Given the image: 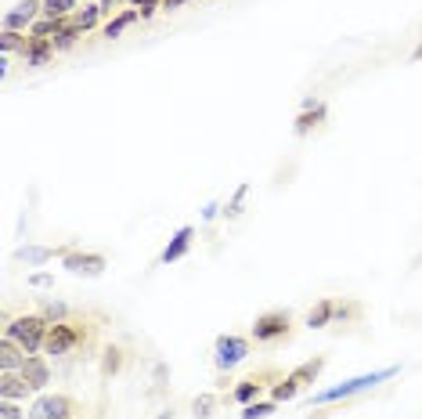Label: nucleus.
<instances>
[{"instance_id":"1","label":"nucleus","mask_w":422,"mask_h":419,"mask_svg":"<svg viewBox=\"0 0 422 419\" xmlns=\"http://www.w3.org/2000/svg\"><path fill=\"white\" fill-rule=\"evenodd\" d=\"M47 329H51V322H47L44 315H22V318L8 322L4 336L15 340L25 354H37V351L44 347V340H47Z\"/></svg>"},{"instance_id":"2","label":"nucleus","mask_w":422,"mask_h":419,"mask_svg":"<svg viewBox=\"0 0 422 419\" xmlns=\"http://www.w3.org/2000/svg\"><path fill=\"white\" fill-rule=\"evenodd\" d=\"M401 369L397 365H390V369H379V372H365V376H354L347 383H336V387H328V391L314 394V405H328V401H340V398H350V394H361V391H372L376 383H386L390 376H397Z\"/></svg>"},{"instance_id":"3","label":"nucleus","mask_w":422,"mask_h":419,"mask_svg":"<svg viewBox=\"0 0 422 419\" xmlns=\"http://www.w3.org/2000/svg\"><path fill=\"white\" fill-rule=\"evenodd\" d=\"M325 369V358H311V362H304L299 369H292L278 387H275V401H292L299 391H304L307 383H314L318 379V372Z\"/></svg>"},{"instance_id":"4","label":"nucleus","mask_w":422,"mask_h":419,"mask_svg":"<svg viewBox=\"0 0 422 419\" xmlns=\"http://www.w3.org/2000/svg\"><path fill=\"white\" fill-rule=\"evenodd\" d=\"M83 344V329L76 322H54L47 329V340H44V351L47 354H69L73 347Z\"/></svg>"},{"instance_id":"5","label":"nucleus","mask_w":422,"mask_h":419,"mask_svg":"<svg viewBox=\"0 0 422 419\" xmlns=\"http://www.w3.org/2000/svg\"><path fill=\"white\" fill-rule=\"evenodd\" d=\"M76 401L66 398V394H44L33 401V408H29V419H73L76 415Z\"/></svg>"},{"instance_id":"6","label":"nucleus","mask_w":422,"mask_h":419,"mask_svg":"<svg viewBox=\"0 0 422 419\" xmlns=\"http://www.w3.org/2000/svg\"><path fill=\"white\" fill-rule=\"evenodd\" d=\"M289 329H292V318H289V311H267V315H260V318H256V325H253V336H256L260 344H271V340H282V336H289Z\"/></svg>"},{"instance_id":"7","label":"nucleus","mask_w":422,"mask_h":419,"mask_svg":"<svg viewBox=\"0 0 422 419\" xmlns=\"http://www.w3.org/2000/svg\"><path fill=\"white\" fill-rule=\"evenodd\" d=\"M213 351H217V365L221 369H235L238 362H246V358H249V340H242V336H221Z\"/></svg>"},{"instance_id":"8","label":"nucleus","mask_w":422,"mask_h":419,"mask_svg":"<svg viewBox=\"0 0 422 419\" xmlns=\"http://www.w3.org/2000/svg\"><path fill=\"white\" fill-rule=\"evenodd\" d=\"M22 376H25V383L33 387V391H44V387L51 383V365L44 362L40 354H29L25 365H22Z\"/></svg>"},{"instance_id":"9","label":"nucleus","mask_w":422,"mask_h":419,"mask_svg":"<svg viewBox=\"0 0 422 419\" xmlns=\"http://www.w3.org/2000/svg\"><path fill=\"white\" fill-rule=\"evenodd\" d=\"M66 267L76 275H101L105 272V257L98 253H66Z\"/></svg>"},{"instance_id":"10","label":"nucleus","mask_w":422,"mask_h":419,"mask_svg":"<svg viewBox=\"0 0 422 419\" xmlns=\"http://www.w3.org/2000/svg\"><path fill=\"white\" fill-rule=\"evenodd\" d=\"M25 351L15 344V340H0V372H22V365H25Z\"/></svg>"},{"instance_id":"11","label":"nucleus","mask_w":422,"mask_h":419,"mask_svg":"<svg viewBox=\"0 0 422 419\" xmlns=\"http://www.w3.org/2000/svg\"><path fill=\"white\" fill-rule=\"evenodd\" d=\"M54 54V40H40V37H29V44L22 47L25 66H47Z\"/></svg>"},{"instance_id":"12","label":"nucleus","mask_w":422,"mask_h":419,"mask_svg":"<svg viewBox=\"0 0 422 419\" xmlns=\"http://www.w3.org/2000/svg\"><path fill=\"white\" fill-rule=\"evenodd\" d=\"M29 391H33V387L25 383L22 372H4V376H0V401H18Z\"/></svg>"},{"instance_id":"13","label":"nucleus","mask_w":422,"mask_h":419,"mask_svg":"<svg viewBox=\"0 0 422 419\" xmlns=\"http://www.w3.org/2000/svg\"><path fill=\"white\" fill-rule=\"evenodd\" d=\"M37 8H44V4H37V0H22V4H18V11H8V15H4V29H15V33H18L22 25H29V22H33Z\"/></svg>"},{"instance_id":"14","label":"nucleus","mask_w":422,"mask_h":419,"mask_svg":"<svg viewBox=\"0 0 422 419\" xmlns=\"http://www.w3.org/2000/svg\"><path fill=\"white\" fill-rule=\"evenodd\" d=\"M192 235H195V228H180L177 235H173V243L163 250V264H173V260H180L188 253V246H192Z\"/></svg>"},{"instance_id":"15","label":"nucleus","mask_w":422,"mask_h":419,"mask_svg":"<svg viewBox=\"0 0 422 419\" xmlns=\"http://www.w3.org/2000/svg\"><path fill=\"white\" fill-rule=\"evenodd\" d=\"M137 18H141V11H137V8H130V11H123V15H116V18L105 25V37H108V40H116V37L123 33L127 25H134Z\"/></svg>"},{"instance_id":"16","label":"nucleus","mask_w":422,"mask_h":419,"mask_svg":"<svg viewBox=\"0 0 422 419\" xmlns=\"http://www.w3.org/2000/svg\"><path fill=\"white\" fill-rule=\"evenodd\" d=\"M260 387H263V383H260V376H249V379H242V383L235 387V394H231V398H235L238 405H249V401L260 394Z\"/></svg>"},{"instance_id":"17","label":"nucleus","mask_w":422,"mask_h":419,"mask_svg":"<svg viewBox=\"0 0 422 419\" xmlns=\"http://www.w3.org/2000/svg\"><path fill=\"white\" fill-rule=\"evenodd\" d=\"M66 18H44V22H37L33 25V37H40V40H51V37H58V33H66Z\"/></svg>"},{"instance_id":"18","label":"nucleus","mask_w":422,"mask_h":419,"mask_svg":"<svg viewBox=\"0 0 422 419\" xmlns=\"http://www.w3.org/2000/svg\"><path fill=\"white\" fill-rule=\"evenodd\" d=\"M328 318H336V304H333V300H321V304L307 315V325H311V329H321V325H328Z\"/></svg>"},{"instance_id":"19","label":"nucleus","mask_w":422,"mask_h":419,"mask_svg":"<svg viewBox=\"0 0 422 419\" xmlns=\"http://www.w3.org/2000/svg\"><path fill=\"white\" fill-rule=\"evenodd\" d=\"M73 8H76V0H44L40 11H44L47 18H66Z\"/></svg>"},{"instance_id":"20","label":"nucleus","mask_w":422,"mask_h":419,"mask_svg":"<svg viewBox=\"0 0 422 419\" xmlns=\"http://www.w3.org/2000/svg\"><path fill=\"white\" fill-rule=\"evenodd\" d=\"M275 405L278 401H253V405L242 408V419H267L271 412H275Z\"/></svg>"},{"instance_id":"21","label":"nucleus","mask_w":422,"mask_h":419,"mask_svg":"<svg viewBox=\"0 0 422 419\" xmlns=\"http://www.w3.org/2000/svg\"><path fill=\"white\" fill-rule=\"evenodd\" d=\"M101 11H105L101 4H90L87 11H80V15H76V25L83 29V33H87V29H94V22L101 18Z\"/></svg>"},{"instance_id":"22","label":"nucleus","mask_w":422,"mask_h":419,"mask_svg":"<svg viewBox=\"0 0 422 419\" xmlns=\"http://www.w3.org/2000/svg\"><path fill=\"white\" fill-rule=\"evenodd\" d=\"M213 408H217V398H213V394H202V398H195V405H192V415H199V419H209V415H213Z\"/></svg>"},{"instance_id":"23","label":"nucleus","mask_w":422,"mask_h":419,"mask_svg":"<svg viewBox=\"0 0 422 419\" xmlns=\"http://www.w3.org/2000/svg\"><path fill=\"white\" fill-rule=\"evenodd\" d=\"M80 33H83V29H80V25H76V22H73V25H69V29H66V33H58V37H54V51H66V47H73V44H76V37H80Z\"/></svg>"},{"instance_id":"24","label":"nucleus","mask_w":422,"mask_h":419,"mask_svg":"<svg viewBox=\"0 0 422 419\" xmlns=\"http://www.w3.org/2000/svg\"><path fill=\"white\" fill-rule=\"evenodd\" d=\"M29 40H22V33H15V29H4V37H0V51L11 54L15 47H25Z\"/></svg>"},{"instance_id":"25","label":"nucleus","mask_w":422,"mask_h":419,"mask_svg":"<svg viewBox=\"0 0 422 419\" xmlns=\"http://www.w3.org/2000/svg\"><path fill=\"white\" fill-rule=\"evenodd\" d=\"M66 315H69V311H66V304H54V300H51V304H44V318H47L51 325H54V322H66Z\"/></svg>"},{"instance_id":"26","label":"nucleus","mask_w":422,"mask_h":419,"mask_svg":"<svg viewBox=\"0 0 422 419\" xmlns=\"http://www.w3.org/2000/svg\"><path fill=\"white\" fill-rule=\"evenodd\" d=\"M0 419H25V412L15 401H0Z\"/></svg>"},{"instance_id":"27","label":"nucleus","mask_w":422,"mask_h":419,"mask_svg":"<svg viewBox=\"0 0 422 419\" xmlns=\"http://www.w3.org/2000/svg\"><path fill=\"white\" fill-rule=\"evenodd\" d=\"M18 257H22V260H33V264H44V260H51L54 253H51V250H22Z\"/></svg>"},{"instance_id":"28","label":"nucleus","mask_w":422,"mask_h":419,"mask_svg":"<svg viewBox=\"0 0 422 419\" xmlns=\"http://www.w3.org/2000/svg\"><path fill=\"white\" fill-rule=\"evenodd\" d=\"M321 116H325V109L318 105V109H314V116H299V123H296V130H299V134H307V130H311V123H314V119H321Z\"/></svg>"},{"instance_id":"29","label":"nucleus","mask_w":422,"mask_h":419,"mask_svg":"<svg viewBox=\"0 0 422 419\" xmlns=\"http://www.w3.org/2000/svg\"><path fill=\"white\" fill-rule=\"evenodd\" d=\"M134 8L141 11V18H152V11L159 8V0H134Z\"/></svg>"},{"instance_id":"30","label":"nucleus","mask_w":422,"mask_h":419,"mask_svg":"<svg viewBox=\"0 0 422 419\" xmlns=\"http://www.w3.org/2000/svg\"><path fill=\"white\" fill-rule=\"evenodd\" d=\"M116 369H119V351H108V358H105V376L116 372Z\"/></svg>"},{"instance_id":"31","label":"nucleus","mask_w":422,"mask_h":419,"mask_svg":"<svg viewBox=\"0 0 422 419\" xmlns=\"http://www.w3.org/2000/svg\"><path fill=\"white\" fill-rule=\"evenodd\" d=\"M180 4H185V0H163V8H166V11H173V8H180Z\"/></svg>"},{"instance_id":"32","label":"nucleus","mask_w":422,"mask_h":419,"mask_svg":"<svg viewBox=\"0 0 422 419\" xmlns=\"http://www.w3.org/2000/svg\"><path fill=\"white\" fill-rule=\"evenodd\" d=\"M156 419H173V412H163V415H156Z\"/></svg>"},{"instance_id":"33","label":"nucleus","mask_w":422,"mask_h":419,"mask_svg":"<svg viewBox=\"0 0 422 419\" xmlns=\"http://www.w3.org/2000/svg\"><path fill=\"white\" fill-rule=\"evenodd\" d=\"M415 58H422V47H418V51H415Z\"/></svg>"}]
</instances>
